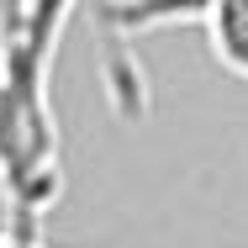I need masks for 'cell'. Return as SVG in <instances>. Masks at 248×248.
<instances>
[{
	"label": "cell",
	"mask_w": 248,
	"mask_h": 248,
	"mask_svg": "<svg viewBox=\"0 0 248 248\" xmlns=\"http://www.w3.org/2000/svg\"><path fill=\"white\" fill-rule=\"evenodd\" d=\"M0 248H48V243H37V238H21V232H0Z\"/></svg>",
	"instance_id": "obj_4"
},
{
	"label": "cell",
	"mask_w": 248,
	"mask_h": 248,
	"mask_svg": "<svg viewBox=\"0 0 248 248\" xmlns=\"http://www.w3.org/2000/svg\"><path fill=\"white\" fill-rule=\"evenodd\" d=\"M74 5H79V0H21V27H16V37H11V48H5L0 63L48 79L58 37H63V27H69Z\"/></svg>",
	"instance_id": "obj_3"
},
{
	"label": "cell",
	"mask_w": 248,
	"mask_h": 248,
	"mask_svg": "<svg viewBox=\"0 0 248 248\" xmlns=\"http://www.w3.org/2000/svg\"><path fill=\"white\" fill-rule=\"evenodd\" d=\"M0 196L11 232L21 238H37V222L63 196L53 85L11 63H0Z\"/></svg>",
	"instance_id": "obj_1"
},
{
	"label": "cell",
	"mask_w": 248,
	"mask_h": 248,
	"mask_svg": "<svg viewBox=\"0 0 248 248\" xmlns=\"http://www.w3.org/2000/svg\"><path fill=\"white\" fill-rule=\"evenodd\" d=\"M174 21H196L211 43V58L232 79H248V0H100V27L111 43Z\"/></svg>",
	"instance_id": "obj_2"
}]
</instances>
